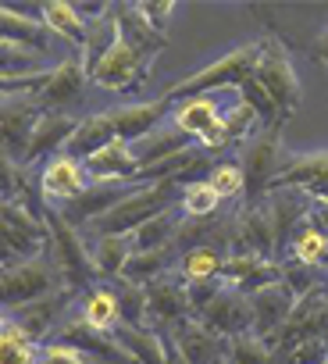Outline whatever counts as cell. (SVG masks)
Segmentation results:
<instances>
[{"label": "cell", "instance_id": "6da1fadb", "mask_svg": "<svg viewBox=\"0 0 328 364\" xmlns=\"http://www.w3.org/2000/svg\"><path fill=\"white\" fill-rule=\"evenodd\" d=\"M261 58V43H239L232 47L229 54L214 58L211 65H204L200 72L164 86V100H186V97H207V93H218V90H239L250 75H253V65Z\"/></svg>", "mask_w": 328, "mask_h": 364}, {"label": "cell", "instance_id": "7a4b0ae2", "mask_svg": "<svg viewBox=\"0 0 328 364\" xmlns=\"http://www.w3.org/2000/svg\"><path fill=\"white\" fill-rule=\"evenodd\" d=\"M182 186L179 182H146V186H132L114 208H107L89 229L97 236H132L139 225L157 218L160 211H168L175 193ZM179 204V200H175Z\"/></svg>", "mask_w": 328, "mask_h": 364}, {"label": "cell", "instance_id": "3957f363", "mask_svg": "<svg viewBox=\"0 0 328 364\" xmlns=\"http://www.w3.org/2000/svg\"><path fill=\"white\" fill-rule=\"evenodd\" d=\"M68 289L58 264L50 261V254H40V257H29V261H15V264H4L0 268V307L4 311H18V307H29L50 293H61Z\"/></svg>", "mask_w": 328, "mask_h": 364}, {"label": "cell", "instance_id": "277c9868", "mask_svg": "<svg viewBox=\"0 0 328 364\" xmlns=\"http://www.w3.org/2000/svg\"><path fill=\"white\" fill-rule=\"evenodd\" d=\"M47 222L36 211L0 197V268L47 254Z\"/></svg>", "mask_w": 328, "mask_h": 364}, {"label": "cell", "instance_id": "5b68a950", "mask_svg": "<svg viewBox=\"0 0 328 364\" xmlns=\"http://www.w3.org/2000/svg\"><path fill=\"white\" fill-rule=\"evenodd\" d=\"M43 222H47V232H50V240H47V254H50V261L58 264L65 286L86 293V289L97 282V272H93V261H89L86 243L79 240V229H72L54 208L43 211Z\"/></svg>", "mask_w": 328, "mask_h": 364}, {"label": "cell", "instance_id": "8992f818", "mask_svg": "<svg viewBox=\"0 0 328 364\" xmlns=\"http://www.w3.org/2000/svg\"><path fill=\"white\" fill-rule=\"evenodd\" d=\"M253 79H257V86L275 100V107L282 111V118H289V114L300 107L303 90H300L293 58H289V50H285L275 36L261 40V58H257V65H253Z\"/></svg>", "mask_w": 328, "mask_h": 364}, {"label": "cell", "instance_id": "52a82bcc", "mask_svg": "<svg viewBox=\"0 0 328 364\" xmlns=\"http://www.w3.org/2000/svg\"><path fill=\"white\" fill-rule=\"evenodd\" d=\"M172 125L182 129L200 150H207L211 157L218 150H225V111L214 100V93L207 97H186L172 104Z\"/></svg>", "mask_w": 328, "mask_h": 364}, {"label": "cell", "instance_id": "ba28073f", "mask_svg": "<svg viewBox=\"0 0 328 364\" xmlns=\"http://www.w3.org/2000/svg\"><path fill=\"white\" fill-rule=\"evenodd\" d=\"M150 68H153V58L143 54L139 47H132L129 40H121V33H118V43H114L86 75H89V82L100 86V90L125 93V90L143 86L146 75H150Z\"/></svg>", "mask_w": 328, "mask_h": 364}, {"label": "cell", "instance_id": "9c48e42d", "mask_svg": "<svg viewBox=\"0 0 328 364\" xmlns=\"http://www.w3.org/2000/svg\"><path fill=\"white\" fill-rule=\"evenodd\" d=\"M243 182H246V197L261 200L275 175L282 171V129H261L243 143Z\"/></svg>", "mask_w": 328, "mask_h": 364}, {"label": "cell", "instance_id": "30bf717a", "mask_svg": "<svg viewBox=\"0 0 328 364\" xmlns=\"http://www.w3.org/2000/svg\"><path fill=\"white\" fill-rule=\"evenodd\" d=\"M40 114H43V107H40L36 93L0 100V161L22 164V154L29 146V136H33Z\"/></svg>", "mask_w": 328, "mask_h": 364}, {"label": "cell", "instance_id": "8fae6325", "mask_svg": "<svg viewBox=\"0 0 328 364\" xmlns=\"http://www.w3.org/2000/svg\"><path fill=\"white\" fill-rule=\"evenodd\" d=\"M89 186H93V178L86 175L82 161L72 157L68 150L47 157L43 168H40V193H43L47 208H50V204H54V208H65V204H72L75 197H82Z\"/></svg>", "mask_w": 328, "mask_h": 364}, {"label": "cell", "instance_id": "7c38bea8", "mask_svg": "<svg viewBox=\"0 0 328 364\" xmlns=\"http://www.w3.org/2000/svg\"><path fill=\"white\" fill-rule=\"evenodd\" d=\"M204 328H211L218 339H236L243 332L253 328V314H250V300L243 293L232 289H218L197 314H193Z\"/></svg>", "mask_w": 328, "mask_h": 364}, {"label": "cell", "instance_id": "4fadbf2b", "mask_svg": "<svg viewBox=\"0 0 328 364\" xmlns=\"http://www.w3.org/2000/svg\"><path fill=\"white\" fill-rule=\"evenodd\" d=\"M82 168L93 182H104V186H139V164L125 139H111L100 150L86 154Z\"/></svg>", "mask_w": 328, "mask_h": 364}, {"label": "cell", "instance_id": "5bb4252c", "mask_svg": "<svg viewBox=\"0 0 328 364\" xmlns=\"http://www.w3.org/2000/svg\"><path fill=\"white\" fill-rule=\"evenodd\" d=\"M79 122L82 118H75L72 111H43L40 122H36V129H33V136H29V146L22 154V168H33V164H40V161L68 150Z\"/></svg>", "mask_w": 328, "mask_h": 364}, {"label": "cell", "instance_id": "9a60e30c", "mask_svg": "<svg viewBox=\"0 0 328 364\" xmlns=\"http://www.w3.org/2000/svg\"><path fill=\"white\" fill-rule=\"evenodd\" d=\"M146 293V325H172L179 328L182 321L193 318V307H190V293H186V282L182 279H172V275H160L153 282L143 286Z\"/></svg>", "mask_w": 328, "mask_h": 364}, {"label": "cell", "instance_id": "2e32d148", "mask_svg": "<svg viewBox=\"0 0 328 364\" xmlns=\"http://www.w3.org/2000/svg\"><path fill=\"white\" fill-rule=\"evenodd\" d=\"M321 332H328V296H324V289H314V293L296 300L293 314L275 332L271 350H285V346H293L300 339H310V336H321Z\"/></svg>", "mask_w": 328, "mask_h": 364}, {"label": "cell", "instance_id": "e0dca14e", "mask_svg": "<svg viewBox=\"0 0 328 364\" xmlns=\"http://www.w3.org/2000/svg\"><path fill=\"white\" fill-rule=\"evenodd\" d=\"M271 190H303L310 200L328 204V154H307V157H289L282 171L275 175ZM268 190V193H271Z\"/></svg>", "mask_w": 328, "mask_h": 364}, {"label": "cell", "instance_id": "ac0fdd59", "mask_svg": "<svg viewBox=\"0 0 328 364\" xmlns=\"http://www.w3.org/2000/svg\"><path fill=\"white\" fill-rule=\"evenodd\" d=\"M282 279V264L271 261V257H257V254H229L225 257V268H222V289H232V293H257L264 286H275Z\"/></svg>", "mask_w": 328, "mask_h": 364}, {"label": "cell", "instance_id": "d6986e66", "mask_svg": "<svg viewBox=\"0 0 328 364\" xmlns=\"http://www.w3.org/2000/svg\"><path fill=\"white\" fill-rule=\"evenodd\" d=\"M86 82H89V75L82 68V58H65L47 72V82L40 86L36 100H40L43 111H68L72 104L82 100Z\"/></svg>", "mask_w": 328, "mask_h": 364}, {"label": "cell", "instance_id": "ffe728a7", "mask_svg": "<svg viewBox=\"0 0 328 364\" xmlns=\"http://www.w3.org/2000/svg\"><path fill=\"white\" fill-rule=\"evenodd\" d=\"M250 300V314H253V336L257 339H275V332L285 325V318L293 314V307H296V296L282 286V279L275 282V286H264V289H257V293H250L246 296Z\"/></svg>", "mask_w": 328, "mask_h": 364}, {"label": "cell", "instance_id": "44dd1931", "mask_svg": "<svg viewBox=\"0 0 328 364\" xmlns=\"http://www.w3.org/2000/svg\"><path fill=\"white\" fill-rule=\"evenodd\" d=\"M72 314H75V321H82L86 328L114 336V328L121 325V307H118V293H114V286H111V282H104V286H89V289L79 296V304H75Z\"/></svg>", "mask_w": 328, "mask_h": 364}, {"label": "cell", "instance_id": "7402d4cb", "mask_svg": "<svg viewBox=\"0 0 328 364\" xmlns=\"http://www.w3.org/2000/svg\"><path fill=\"white\" fill-rule=\"evenodd\" d=\"M129 146H132V157H136L139 171H146V168H153V164H160V161L175 157L179 150L193 146V139L168 122V125H157L153 132H146L143 139H136V143H129Z\"/></svg>", "mask_w": 328, "mask_h": 364}, {"label": "cell", "instance_id": "603a6c76", "mask_svg": "<svg viewBox=\"0 0 328 364\" xmlns=\"http://www.w3.org/2000/svg\"><path fill=\"white\" fill-rule=\"evenodd\" d=\"M172 346L179 350V357H182L186 364H218V360H225L222 339H218L211 328H204L197 318H190V321H182V325L175 328Z\"/></svg>", "mask_w": 328, "mask_h": 364}, {"label": "cell", "instance_id": "cb8c5ba5", "mask_svg": "<svg viewBox=\"0 0 328 364\" xmlns=\"http://www.w3.org/2000/svg\"><path fill=\"white\" fill-rule=\"evenodd\" d=\"M0 40H8V43H15V47H26V50H33V54L50 58V33H47L43 22L33 18V15L0 8Z\"/></svg>", "mask_w": 328, "mask_h": 364}, {"label": "cell", "instance_id": "d4e9b609", "mask_svg": "<svg viewBox=\"0 0 328 364\" xmlns=\"http://www.w3.org/2000/svg\"><path fill=\"white\" fill-rule=\"evenodd\" d=\"M285 250H289V261L296 264H317V268L328 264V232L314 218V211L293 229V236L285 240Z\"/></svg>", "mask_w": 328, "mask_h": 364}, {"label": "cell", "instance_id": "484cf974", "mask_svg": "<svg viewBox=\"0 0 328 364\" xmlns=\"http://www.w3.org/2000/svg\"><path fill=\"white\" fill-rule=\"evenodd\" d=\"M114 339L125 346V353L132 357V364H168V350L172 343H164L157 328L146 325H118Z\"/></svg>", "mask_w": 328, "mask_h": 364}, {"label": "cell", "instance_id": "4316f807", "mask_svg": "<svg viewBox=\"0 0 328 364\" xmlns=\"http://www.w3.org/2000/svg\"><path fill=\"white\" fill-rule=\"evenodd\" d=\"M132 254H136L132 236H97V243L89 247V261H93L97 279H104V282H121V275H125Z\"/></svg>", "mask_w": 328, "mask_h": 364}, {"label": "cell", "instance_id": "83f0119b", "mask_svg": "<svg viewBox=\"0 0 328 364\" xmlns=\"http://www.w3.org/2000/svg\"><path fill=\"white\" fill-rule=\"evenodd\" d=\"M225 250H218L214 243H193L182 250L179 257V279L186 286H197V282H218L222 279V268H225Z\"/></svg>", "mask_w": 328, "mask_h": 364}, {"label": "cell", "instance_id": "f1b7e54d", "mask_svg": "<svg viewBox=\"0 0 328 364\" xmlns=\"http://www.w3.org/2000/svg\"><path fill=\"white\" fill-rule=\"evenodd\" d=\"M40 22L47 33H58L61 40L75 43L82 50L86 43V18L79 15V8L72 4H61V0H54V4H40Z\"/></svg>", "mask_w": 328, "mask_h": 364}, {"label": "cell", "instance_id": "f546056e", "mask_svg": "<svg viewBox=\"0 0 328 364\" xmlns=\"http://www.w3.org/2000/svg\"><path fill=\"white\" fill-rule=\"evenodd\" d=\"M225 200L214 193V186L207 178H193V182H186V186L179 190V211H182V218H193V222H207L218 208H222Z\"/></svg>", "mask_w": 328, "mask_h": 364}, {"label": "cell", "instance_id": "4dcf8cb0", "mask_svg": "<svg viewBox=\"0 0 328 364\" xmlns=\"http://www.w3.org/2000/svg\"><path fill=\"white\" fill-rule=\"evenodd\" d=\"M175 247H157V250H143V254H132L121 282H132V286H146L160 275H168V257H172Z\"/></svg>", "mask_w": 328, "mask_h": 364}, {"label": "cell", "instance_id": "1f68e13d", "mask_svg": "<svg viewBox=\"0 0 328 364\" xmlns=\"http://www.w3.org/2000/svg\"><path fill=\"white\" fill-rule=\"evenodd\" d=\"M0 364H40V343L15 321L0 332Z\"/></svg>", "mask_w": 328, "mask_h": 364}, {"label": "cell", "instance_id": "d6a6232c", "mask_svg": "<svg viewBox=\"0 0 328 364\" xmlns=\"http://www.w3.org/2000/svg\"><path fill=\"white\" fill-rule=\"evenodd\" d=\"M282 286L300 300V296H307V293H314V289H324L328 282H324V268L285 261V264H282Z\"/></svg>", "mask_w": 328, "mask_h": 364}, {"label": "cell", "instance_id": "836d02e7", "mask_svg": "<svg viewBox=\"0 0 328 364\" xmlns=\"http://www.w3.org/2000/svg\"><path fill=\"white\" fill-rule=\"evenodd\" d=\"M229 364H275V350L268 339H257L253 332H243L229 339Z\"/></svg>", "mask_w": 328, "mask_h": 364}, {"label": "cell", "instance_id": "e575fe53", "mask_svg": "<svg viewBox=\"0 0 328 364\" xmlns=\"http://www.w3.org/2000/svg\"><path fill=\"white\" fill-rule=\"evenodd\" d=\"M324 360H328V332L275 350V364H324Z\"/></svg>", "mask_w": 328, "mask_h": 364}, {"label": "cell", "instance_id": "d590c367", "mask_svg": "<svg viewBox=\"0 0 328 364\" xmlns=\"http://www.w3.org/2000/svg\"><path fill=\"white\" fill-rule=\"evenodd\" d=\"M47 58L43 54H33L26 47H15L8 40H0V75H33V72H43Z\"/></svg>", "mask_w": 328, "mask_h": 364}, {"label": "cell", "instance_id": "8d00e7d4", "mask_svg": "<svg viewBox=\"0 0 328 364\" xmlns=\"http://www.w3.org/2000/svg\"><path fill=\"white\" fill-rule=\"evenodd\" d=\"M207 182L214 186V193H218L222 200H232V197H243V193H246L243 168L232 164V161H214V168L207 171Z\"/></svg>", "mask_w": 328, "mask_h": 364}, {"label": "cell", "instance_id": "74e56055", "mask_svg": "<svg viewBox=\"0 0 328 364\" xmlns=\"http://www.w3.org/2000/svg\"><path fill=\"white\" fill-rule=\"evenodd\" d=\"M114 293H118V307H121V325H146V293H143V286L121 282V286H114Z\"/></svg>", "mask_w": 328, "mask_h": 364}, {"label": "cell", "instance_id": "f35d334b", "mask_svg": "<svg viewBox=\"0 0 328 364\" xmlns=\"http://www.w3.org/2000/svg\"><path fill=\"white\" fill-rule=\"evenodd\" d=\"M40 364H89V360L82 350L58 343V339H47V343H40Z\"/></svg>", "mask_w": 328, "mask_h": 364}, {"label": "cell", "instance_id": "ab89813d", "mask_svg": "<svg viewBox=\"0 0 328 364\" xmlns=\"http://www.w3.org/2000/svg\"><path fill=\"white\" fill-rule=\"evenodd\" d=\"M136 11H139V18H143L150 29L164 33V26H168V18H172L175 4H136Z\"/></svg>", "mask_w": 328, "mask_h": 364}, {"label": "cell", "instance_id": "60d3db41", "mask_svg": "<svg viewBox=\"0 0 328 364\" xmlns=\"http://www.w3.org/2000/svg\"><path fill=\"white\" fill-rule=\"evenodd\" d=\"M310 58H314V61H317V65L328 72V26H324V29L314 36V43H310Z\"/></svg>", "mask_w": 328, "mask_h": 364}, {"label": "cell", "instance_id": "b9f144b4", "mask_svg": "<svg viewBox=\"0 0 328 364\" xmlns=\"http://www.w3.org/2000/svg\"><path fill=\"white\" fill-rule=\"evenodd\" d=\"M8 325H11V318H8V311H4V307H0V332H4Z\"/></svg>", "mask_w": 328, "mask_h": 364}, {"label": "cell", "instance_id": "7bdbcfd3", "mask_svg": "<svg viewBox=\"0 0 328 364\" xmlns=\"http://www.w3.org/2000/svg\"><path fill=\"white\" fill-rule=\"evenodd\" d=\"M324 296H328V286H324Z\"/></svg>", "mask_w": 328, "mask_h": 364}, {"label": "cell", "instance_id": "ee69618b", "mask_svg": "<svg viewBox=\"0 0 328 364\" xmlns=\"http://www.w3.org/2000/svg\"><path fill=\"white\" fill-rule=\"evenodd\" d=\"M218 364H229V360H218Z\"/></svg>", "mask_w": 328, "mask_h": 364}, {"label": "cell", "instance_id": "f6af8a7d", "mask_svg": "<svg viewBox=\"0 0 328 364\" xmlns=\"http://www.w3.org/2000/svg\"><path fill=\"white\" fill-rule=\"evenodd\" d=\"M324 364H328V360H324Z\"/></svg>", "mask_w": 328, "mask_h": 364}]
</instances>
